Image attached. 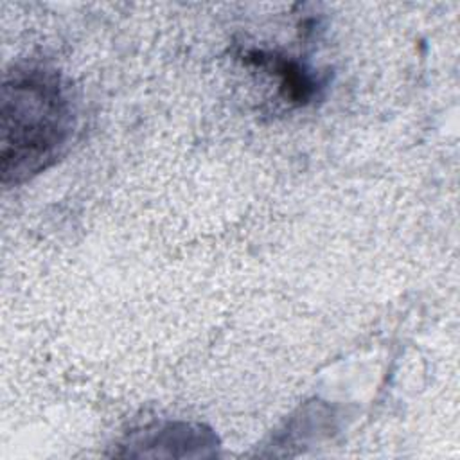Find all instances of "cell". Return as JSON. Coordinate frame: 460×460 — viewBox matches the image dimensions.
<instances>
[{"instance_id": "obj_1", "label": "cell", "mask_w": 460, "mask_h": 460, "mask_svg": "<svg viewBox=\"0 0 460 460\" xmlns=\"http://www.w3.org/2000/svg\"><path fill=\"white\" fill-rule=\"evenodd\" d=\"M74 131L68 86L56 70L16 66L2 84L0 171L4 185H18L50 167Z\"/></svg>"}]
</instances>
